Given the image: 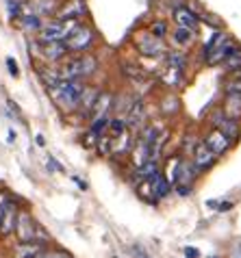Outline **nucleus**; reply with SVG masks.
<instances>
[{
	"mask_svg": "<svg viewBox=\"0 0 241 258\" xmlns=\"http://www.w3.org/2000/svg\"><path fill=\"white\" fill-rule=\"evenodd\" d=\"M48 91H50L54 104L59 106L63 113H70V111H74L76 106L81 104L85 85L81 81H68V78H63V81L56 85V87L48 89Z\"/></svg>",
	"mask_w": 241,
	"mask_h": 258,
	"instance_id": "obj_1",
	"label": "nucleus"
},
{
	"mask_svg": "<svg viewBox=\"0 0 241 258\" xmlns=\"http://www.w3.org/2000/svg\"><path fill=\"white\" fill-rule=\"evenodd\" d=\"M98 70V59L94 54H81V56H72L70 61H66V66L59 70L61 78L68 81H83V78L94 76Z\"/></svg>",
	"mask_w": 241,
	"mask_h": 258,
	"instance_id": "obj_2",
	"label": "nucleus"
},
{
	"mask_svg": "<svg viewBox=\"0 0 241 258\" xmlns=\"http://www.w3.org/2000/svg\"><path fill=\"white\" fill-rule=\"evenodd\" d=\"M79 18H70V20H56V22H48L39 31L37 41L39 44H50V41H66L70 37V33L79 26Z\"/></svg>",
	"mask_w": 241,
	"mask_h": 258,
	"instance_id": "obj_3",
	"label": "nucleus"
},
{
	"mask_svg": "<svg viewBox=\"0 0 241 258\" xmlns=\"http://www.w3.org/2000/svg\"><path fill=\"white\" fill-rule=\"evenodd\" d=\"M16 234L20 243H28V241H46L48 234L41 230V228L35 224V219L28 215L26 211H20L18 213V221H16Z\"/></svg>",
	"mask_w": 241,
	"mask_h": 258,
	"instance_id": "obj_4",
	"label": "nucleus"
},
{
	"mask_svg": "<svg viewBox=\"0 0 241 258\" xmlns=\"http://www.w3.org/2000/svg\"><path fill=\"white\" fill-rule=\"evenodd\" d=\"M135 46H137V50L144 56H152V59H159L161 54H165L163 39L152 33H139L137 37H135Z\"/></svg>",
	"mask_w": 241,
	"mask_h": 258,
	"instance_id": "obj_5",
	"label": "nucleus"
},
{
	"mask_svg": "<svg viewBox=\"0 0 241 258\" xmlns=\"http://www.w3.org/2000/svg\"><path fill=\"white\" fill-rule=\"evenodd\" d=\"M66 44L70 48V52H83V50H87L91 44H94V31L85 24H79L72 33H70Z\"/></svg>",
	"mask_w": 241,
	"mask_h": 258,
	"instance_id": "obj_6",
	"label": "nucleus"
},
{
	"mask_svg": "<svg viewBox=\"0 0 241 258\" xmlns=\"http://www.w3.org/2000/svg\"><path fill=\"white\" fill-rule=\"evenodd\" d=\"M191 161H194V165L198 167V171H202V169H209V167H213L215 161H217V154L211 150L207 143H198V146L194 148V152H191Z\"/></svg>",
	"mask_w": 241,
	"mask_h": 258,
	"instance_id": "obj_7",
	"label": "nucleus"
},
{
	"mask_svg": "<svg viewBox=\"0 0 241 258\" xmlns=\"http://www.w3.org/2000/svg\"><path fill=\"white\" fill-rule=\"evenodd\" d=\"M18 204L13 200H7L3 217H0V236H7L11 232H16V221H18Z\"/></svg>",
	"mask_w": 241,
	"mask_h": 258,
	"instance_id": "obj_8",
	"label": "nucleus"
},
{
	"mask_svg": "<svg viewBox=\"0 0 241 258\" xmlns=\"http://www.w3.org/2000/svg\"><path fill=\"white\" fill-rule=\"evenodd\" d=\"M56 9H59V0H26L24 3V11L35 13V16H39V18L52 16Z\"/></svg>",
	"mask_w": 241,
	"mask_h": 258,
	"instance_id": "obj_9",
	"label": "nucleus"
},
{
	"mask_svg": "<svg viewBox=\"0 0 241 258\" xmlns=\"http://www.w3.org/2000/svg\"><path fill=\"white\" fill-rule=\"evenodd\" d=\"M215 128H219V131H222L230 141H237V139H239V135H241L239 119L224 115V111H222V115H217V117H215Z\"/></svg>",
	"mask_w": 241,
	"mask_h": 258,
	"instance_id": "obj_10",
	"label": "nucleus"
},
{
	"mask_svg": "<svg viewBox=\"0 0 241 258\" xmlns=\"http://www.w3.org/2000/svg\"><path fill=\"white\" fill-rule=\"evenodd\" d=\"M204 143H207V146L213 150L217 156H219V154H224L226 150L232 146V141L226 137V135L219 131V128H213V131H209V135H207V139H204Z\"/></svg>",
	"mask_w": 241,
	"mask_h": 258,
	"instance_id": "obj_11",
	"label": "nucleus"
},
{
	"mask_svg": "<svg viewBox=\"0 0 241 258\" xmlns=\"http://www.w3.org/2000/svg\"><path fill=\"white\" fill-rule=\"evenodd\" d=\"M174 22L180 28H189V31H198V16L187 7H176L174 9Z\"/></svg>",
	"mask_w": 241,
	"mask_h": 258,
	"instance_id": "obj_12",
	"label": "nucleus"
},
{
	"mask_svg": "<svg viewBox=\"0 0 241 258\" xmlns=\"http://www.w3.org/2000/svg\"><path fill=\"white\" fill-rule=\"evenodd\" d=\"M39 52L46 56L48 61H61L63 56L70 52L66 41H50V44H39Z\"/></svg>",
	"mask_w": 241,
	"mask_h": 258,
	"instance_id": "obj_13",
	"label": "nucleus"
},
{
	"mask_svg": "<svg viewBox=\"0 0 241 258\" xmlns=\"http://www.w3.org/2000/svg\"><path fill=\"white\" fill-rule=\"evenodd\" d=\"M44 252H46L44 243L28 241V243H20V245L13 249V258H39Z\"/></svg>",
	"mask_w": 241,
	"mask_h": 258,
	"instance_id": "obj_14",
	"label": "nucleus"
},
{
	"mask_svg": "<svg viewBox=\"0 0 241 258\" xmlns=\"http://www.w3.org/2000/svg\"><path fill=\"white\" fill-rule=\"evenodd\" d=\"M144 119H146V106L141 100H135L129 109V115H126V124L131 128H141L144 126Z\"/></svg>",
	"mask_w": 241,
	"mask_h": 258,
	"instance_id": "obj_15",
	"label": "nucleus"
},
{
	"mask_svg": "<svg viewBox=\"0 0 241 258\" xmlns=\"http://www.w3.org/2000/svg\"><path fill=\"white\" fill-rule=\"evenodd\" d=\"M237 48H239V46H237V44H232V39H226L224 44L219 46L215 52L207 59V66H219V63H224V61H226V56H230Z\"/></svg>",
	"mask_w": 241,
	"mask_h": 258,
	"instance_id": "obj_16",
	"label": "nucleus"
},
{
	"mask_svg": "<svg viewBox=\"0 0 241 258\" xmlns=\"http://www.w3.org/2000/svg\"><path fill=\"white\" fill-rule=\"evenodd\" d=\"M169 189H172V182L167 180V176L163 174V171H159V174H154V176L150 178V191H152L154 198L167 196Z\"/></svg>",
	"mask_w": 241,
	"mask_h": 258,
	"instance_id": "obj_17",
	"label": "nucleus"
},
{
	"mask_svg": "<svg viewBox=\"0 0 241 258\" xmlns=\"http://www.w3.org/2000/svg\"><path fill=\"white\" fill-rule=\"evenodd\" d=\"M87 11L83 0H70L59 9V20H70V18H81L83 13Z\"/></svg>",
	"mask_w": 241,
	"mask_h": 258,
	"instance_id": "obj_18",
	"label": "nucleus"
},
{
	"mask_svg": "<svg viewBox=\"0 0 241 258\" xmlns=\"http://www.w3.org/2000/svg\"><path fill=\"white\" fill-rule=\"evenodd\" d=\"M222 111H224V115L241 119V96H237V94H226Z\"/></svg>",
	"mask_w": 241,
	"mask_h": 258,
	"instance_id": "obj_19",
	"label": "nucleus"
},
{
	"mask_svg": "<svg viewBox=\"0 0 241 258\" xmlns=\"http://www.w3.org/2000/svg\"><path fill=\"white\" fill-rule=\"evenodd\" d=\"M100 94H102V91L96 89V87H85L83 98H81V104H79L81 111L83 113H89V115H91V111H94V106L98 102V98H100Z\"/></svg>",
	"mask_w": 241,
	"mask_h": 258,
	"instance_id": "obj_20",
	"label": "nucleus"
},
{
	"mask_svg": "<svg viewBox=\"0 0 241 258\" xmlns=\"http://www.w3.org/2000/svg\"><path fill=\"white\" fill-rule=\"evenodd\" d=\"M161 167H159V161H146L141 167H137V174H135V182H141V180H150L154 174H159Z\"/></svg>",
	"mask_w": 241,
	"mask_h": 258,
	"instance_id": "obj_21",
	"label": "nucleus"
},
{
	"mask_svg": "<svg viewBox=\"0 0 241 258\" xmlns=\"http://www.w3.org/2000/svg\"><path fill=\"white\" fill-rule=\"evenodd\" d=\"M111 94H107V91H102L100 98H98V102L94 106V111H91V119H96V117H107L109 115V111H111Z\"/></svg>",
	"mask_w": 241,
	"mask_h": 258,
	"instance_id": "obj_22",
	"label": "nucleus"
},
{
	"mask_svg": "<svg viewBox=\"0 0 241 258\" xmlns=\"http://www.w3.org/2000/svg\"><path fill=\"white\" fill-rule=\"evenodd\" d=\"M224 41H226V35H224L222 31H215L213 35H211V37H209V41H207V46H204V52H202V56H204V61H207V59H209V56H211V54H213V52H215V50H217L219 46H222V44H224Z\"/></svg>",
	"mask_w": 241,
	"mask_h": 258,
	"instance_id": "obj_23",
	"label": "nucleus"
},
{
	"mask_svg": "<svg viewBox=\"0 0 241 258\" xmlns=\"http://www.w3.org/2000/svg\"><path fill=\"white\" fill-rule=\"evenodd\" d=\"M20 24H22L24 31H41L44 28V22H41L39 16H35V13H22L20 16Z\"/></svg>",
	"mask_w": 241,
	"mask_h": 258,
	"instance_id": "obj_24",
	"label": "nucleus"
},
{
	"mask_svg": "<svg viewBox=\"0 0 241 258\" xmlns=\"http://www.w3.org/2000/svg\"><path fill=\"white\" fill-rule=\"evenodd\" d=\"M194 33L196 31H189V28H180V26H176V31H174V44L176 46H189L191 44V39H194Z\"/></svg>",
	"mask_w": 241,
	"mask_h": 258,
	"instance_id": "obj_25",
	"label": "nucleus"
},
{
	"mask_svg": "<svg viewBox=\"0 0 241 258\" xmlns=\"http://www.w3.org/2000/svg\"><path fill=\"white\" fill-rule=\"evenodd\" d=\"M117 139H119V141H117V146H113V152H115V154L131 152V150L135 148V146H133V137H131L129 133H122Z\"/></svg>",
	"mask_w": 241,
	"mask_h": 258,
	"instance_id": "obj_26",
	"label": "nucleus"
},
{
	"mask_svg": "<svg viewBox=\"0 0 241 258\" xmlns=\"http://www.w3.org/2000/svg\"><path fill=\"white\" fill-rule=\"evenodd\" d=\"M224 68H226V70H230V72H239V70H241V48H237L230 56H226Z\"/></svg>",
	"mask_w": 241,
	"mask_h": 258,
	"instance_id": "obj_27",
	"label": "nucleus"
},
{
	"mask_svg": "<svg viewBox=\"0 0 241 258\" xmlns=\"http://www.w3.org/2000/svg\"><path fill=\"white\" fill-rule=\"evenodd\" d=\"M226 94H237L241 96V70L232 72V78L226 83Z\"/></svg>",
	"mask_w": 241,
	"mask_h": 258,
	"instance_id": "obj_28",
	"label": "nucleus"
},
{
	"mask_svg": "<svg viewBox=\"0 0 241 258\" xmlns=\"http://www.w3.org/2000/svg\"><path fill=\"white\" fill-rule=\"evenodd\" d=\"M109 133H111V137H113V139L119 137L122 133H126V119H122V117H113V119L109 121Z\"/></svg>",
	"mask_w": 241,
	"mask_h": 258,
	"instance_id": "obj_29",
	"label": "nucleus"
},
{
	"mask_svg": "<svg viewBox=\"0 0 241 258\" xmlns=\"http://www.w3.org/2000/svg\"><path fill=\"white\" fill-rule=\"evenodd\" d=\"M167 66H169V68L185 70V66H187L185 54H183V52H172V54H167Z\"/></svg>",
	"mask_w": 241,
	"mask_h": 258,
	"instance_id": "obj_30",
	"label": "nucleus"
},
{
	"mask_svg": "<svg viewBox=\"0 0 241 258\" xmlns=\"http://www.w3.org/2000/svg\"><path fill=\"white\" fill-rule=\"evenodd\" d=\"M98 152H100V156H107L109 152H113V137L98 139Z\"/></svg>",
	"mask_w": 241,
	"mask_h": 258,
	"instance_id": "obj_31",
	"label": "nucleus"
},
{
	"mask_svg": "<svg viewBox=\"0 0 241 258\" xmlns=\"http://www.w3.org/2000/svg\"><path fill=\"white\" fill-rule=\"evenodd\" d=\"M9 3V16L11 20H16L22 16V9H24V5H22V0H7Z\"/></svg>",
	"mask_w": 241,
	"mask_h": 258,
	"instance_id": "obj_32",
	"label": "nucleus"
},
{
	"mask_svg": "<svg viewBox=\"0 0 241 258\" xmlns=\"http://www.w3.org/2000/svg\"><path fill=\"white\" fill-rule=\"evenodd\" d=\"M122 70L129 72V76L133 78V81H144V78H146V72L139 70V68H135V66H131V63H129V66H122Z\"/></svg>",
	"mask_w": 241,
	"mask_h": 258,
	"instance_id": "obj_33",
	"label": "nucleus"
},
{
	"mask_svg": "<svg viewBox=\"0 0 241 258\" xmlns=\"http://www.w3.org/2000/svg\"><path fill=\"white\" fill-rule=\"evenodd\" d=\"M150 33L163 39V37H165V33H167V24H165V22H154V24L150 26Z\"/></svg>",
	"mask_w": 241,
	"mask_h": 258,
	"instance_id": "obj_34",
	"label": "nucleus"
},
{
	"mask_svg": "<svg viewBox=\"0 0 241 258\" xmlns=\"http://www.w3.org/2000/svg\"><path fill=\"white\" fill-rule=\"evenodd\" d=\"M7 68H9V74H11L13 78L20 76V68H18V63H16V59H13V56H7Z\"/></svg>",
	"mask_w": 241,
	"mask_h": 258,
	"instance_id": "obj_35",
	"label": "nucleus"
},
{
	"mask_svg": "<svg viewBox=\"0 0 241 258\" xmlns=\"http://www.w3.org/2000/svg\"><path fill=\"white\" fill-rule=\"evenodd\" d=\"M39 258H72L68 252H61V249H56V252H44Z\"/></svg>",
	"mask_w": 241,
	"mask_h": 258,
	"instance_id": "obj_36",
	"label": "nucleus"
},
{
	"mask_svg": "<svg viewBox=\"0 0 241 258\" xmlns=\"http://www.w3.org/2000/svg\"><path fill=\"white\" fill-rule=\"evenodd\" d=\"M174 191H176V196H180V198H187L189 193H191V187H189V184H176V187H174Z\"/></svg>",
	"mask_w": 241,
	"mask_h": 258,
	"instance_id": "obj_37",
	"label": "nucleus"
},
{
	"mask_svg": "<svg viewBox=\"0 0 241 258\" xmlns=\"http://www.w3.org/2000/svg\"><path fill=\"white\" fill-rule=\"evenodd\" d=\"M48 169H50V171H63V165L59 163V161H56V159H52V156H48Z\"/></svg>",
	"mask_w": 241,
	"mask_h": 258,
	"instance_id": "obj_38",
	"label": "nucleus"
},
{
	"mask_svg": "<svg viewBox=\"0 0 241 258\" xmlns=\"http://www.w3.org/2000/svg\"><path fill=\"white\" fill-rule=\"evenodd\" d=\"M131 252H133L135 258H150V256L146 254V249L141 247V245H133V247H131Z\"/></svg>",
	"mask_w": 241,
	"mask_h": 258,
	"instance_id": "obj_39",
	"label": "nucleus"
},
{
	"mask_svg": "<svg viewBox=\"0 0 241 258\" xmlns=\"http://www.w3.org/2000/svg\"><path fill=\"white\" fill-rule=\"evenodd\" d=\"M185 256L187 258H198V256H200V252H198L196 247H185Z\"/></svg>",
	"mask_w": 241,
	"mask_h": 258,
	"instance_id": "obj_40",
	"label": "nucleus"
},
{
	"mask_svg": "<svg viewBox=\"0 0 241 258\" xmlns=\"http://www.w3.org/2000/svg\"><path fill=\"white\" fill-rule=\"evenodd\" d=\"M7 193H0V217H3V211H5V204H7Z\"/></svg>",
	"mask_w": 241,
	"mask_h": 258,
	"instance_id": "obj_41",
	"label": "nucleus"
},
{
	"mask_svg": "<svg viewBox=\"0 0 241 258\" xmlns=\"http://www.w3.org/2000/svg\"><path fill=\"white\" fill-rule=\"evenodd\" d=\"M217 209H219V213H224V211H228V209H232V204H230V202H222V204H219V206H217Z\"/></svg>",
	"mask_w": 241,
	"mask_h": 258,
	"instance_id": "obj_42",
	"label": "nucleus"
},
{
	"mask_svg": "<svg viewBox=\"0 0 241 258\" xmlns=\"http://www.w3.org/2000/svg\"><path fill=\"white\" fill-rule=\"evenodd\" d=\"M72 180H74L76 184H79V187H81V189H87V184H85V182L81 180V178H79V176H74V178H72Z\"/></svg>",
	"mask_w": 241,
	"mask_h": 258,
	"instance_id": "obj_43",
	"label": "nucleus"
},
{
	"mask_svg": "<svg viewBox=\"0 0 241 258\" xmlns=\"http://www.w3.org/2000/svg\"><path fill=\"white\" fill-rule=\"evenodd\" d=\"M35 143H37L39 148H44V146H46V143H44V137H41V135H37V137H35Z\"/></svg>",
	"mask_w": 241,
	"mask_h": 258,
	"instance_id": "obj_44",
	"label": "nucleus"
},
{
	"mask_svg": "<svg viewBox=\"0 0 241 258\" xmlns=\"http://www.w3.org/2000/svg\"><path fill=\"white\" fill-rule=\"evenodd\" d=\"M207 206H209V209H217V200H209V202H207Z\"/></svg>",
	"mask_w": 241,
	"mask_h": 258,
	"instance_id": "obj_45",
	"label": "nucleus"
},
{
	"mask_svg": "<svg viewBox=\"0 0 241 258\" xmlns=\"http://www.w3.org/2000/svg\"><path fill=\"white\" fill-rule=\"evenodd\" d=\"M13 141H16V133L9 131V143H13Z\"/></svg>",
	"mask_w": 241,
	"mask_h": 258,
	"instance_id": "obj_46",
	"label": "nucleus"
},
{
	"mask_svg": "<svg viewBox=\"0 0 241 258\" xmlns=\"http://www.w3.org/2000/svg\"><path fill=\"white\" fill-rule=\"evenodd\" d=\"M115 258H117V256H115Z\"/></svg>",
	"mask_w": 241,
	"mask_h": 258,
	"instance_id": "obj_47",
	"label": "nucleus"
}]
</instances>
